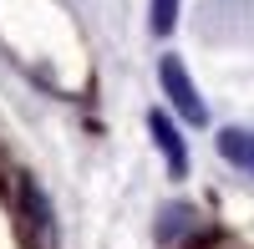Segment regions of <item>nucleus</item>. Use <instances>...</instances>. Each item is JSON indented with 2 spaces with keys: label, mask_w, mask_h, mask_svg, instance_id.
Returning a JSON list of instances; mask_svg holds the SVG:
<instances>
[{
  "label": "nucleus",
  "mask_w": 254,
  "mask_h": 249,
  "mask_svg": "<svg viewBox=\"0 0 254 249\" xmlns=\"http://www.w3.org/2000/svg\"><path fill=\"white\" fill-rule=\"evenodd\" d=\"M158 76H163V92H168V102L188 117V122H208V107L198 102V92H193V81H188V71H183V61L178 56H163L158 61Z\"/></svg>",
  "instance_id": "nucleus-1"
},
{
  "label": "nucleus",
  "mask_w": 254,
  "mask_h": 249,
  "mask_svg": "<svg viewBox=\"0 0 254 249\" xmlns=\"http://www.w3.org/2000/svg\"><path fill=\"white\" fill-rule=\"evenodd\" d=\"M147 132H153L158 153L168 158V173H173V178H183V173H188V148H183L178 127L168 122V112H147Z\"/></svg>",
  "instance_id": "nucleus-2"
},
{
  "label": "nucleus",
  "mask_w": 254,
  "mask_h": 249,
  "mask_svg": "<svg viewBox=\"0 0 254 249\" xmlns=\"http://www.w3.org/2000/svg\"><path fill=\"white\" fill-rule=\"evenodd\" d=\"M20 203H26V219H31V234L41 239V244H56V224H51V203H46V193H41L36 188V183L26 178V183H20Z\"/></svg>",
  "instance_id": "nucleus-3"
},
{
  "label": "nucleus",
  "mask_w": 254,
  "mask_h": 249,
  "mask_svg": "<svg viewBox=\"0 0 254 249\" xmlns=\"http://www.w3.org/2000/svg\"><path fill=\"white\" fill-rule=\"evenodd\" d=\"M219 153L234 163V168L254 173V132H244V127H224V132H219Z\"/></svg>",
  "instance_id": "nucleus-4"
},
{
  "label": "nucleus",
  "mask_w": 254,
  "mask_h": 249,
  "mask_svg": "<svg viewBox=\"0 0 254 249\" xmlns=\"http://www.w3.org/2000/svg\"><path fill=\"white\" fill-rule=\"evenodd\" d=\"M183 229H193V209L188 203H173V209H163V219H158V239L163 244H178V234Z\"/></svg>",
  "instance_id": "nucleus-5"
},
{
  "label": "nucleus",
  "mask_w": 254,
  "mask_h": 249,
  "mask_svg": "<svg viewBox=\"0 0 254 249\" xmlns=\"http://www.w3.org/2000/svg\"><path fill=\"white\" fill-rule=\"evenodd\" d=\"M173 20H178V0H153V31L168 36V31H173Z\"/></svg>",
  "instance_id": "nucleus-6"
}]
</instances>
